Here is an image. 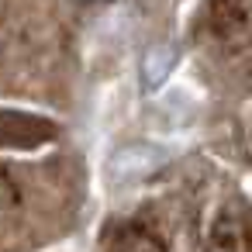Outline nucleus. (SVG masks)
Instances as JSON below:
<instances>
[{
	"instance_id": "f257e3e1",
	"label": "nucleus",
	"mask_w": 252,
	"mask_h": 252,
	"mask_svg": "<svg viewBox=\"0 0 252 252\" xmlns=\"http://www.w3.org/2000/svg\"><path fill=\"white\" fill-rule=\"evenodd\" d=\"M166 159H169V152L159 149V145H145V142L125 145V149H118L114 159H111V176H114V180H142V176L162 169Z\"/></svg>"
},
{
	"instance_id": "f03ea898",
	"label": "nucleus",
	"mask_w": 252,
	"mask_h": 252,
	"mask_svg": "<svg viewBox=\"0 0 252 252\" xmlns=\"http://www.w3.org/2000/svg\"><path fill=\"white\" fill-rule=\"evenodd\" d=\"M176 69V49L173 45H156L145 52L142 59V80H145V90H159Z\"/></svg>"
}]
</instances>
